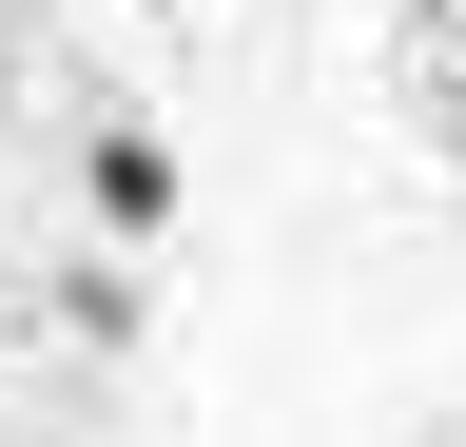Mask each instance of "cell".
Segmentation results:
<instances>
[{
    "label": "cell",
    "mask_w": 466,
    "mask_h": 447,
    "mask_svg": "<svg viewBox=\"0 0 466 447\" xmlns=\"http://www.w3.org/2000/svg\"><path fill=\"white\" fill-rule=\"evenodd\" d=\"M78 214H97L116 253H156L175 234V137L156 117H78Z\"/></svg>",
    "instance_id": "1"
},
{
    "label": "cell",
    "mask_w": 466,
    "mask_h": 447,
    "mask_svg": "<svg viewBox=\"0 0 466 447\" xmlns=\"http://www.w3.org/2000/svg\"><path fill=\"white\" fill-rule=\"evenodd\" d=\"M137 20H195V0H137Z\"/></svg>",
    "instance_id": "2"
}]
</instances>
